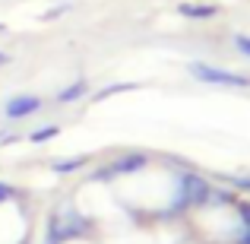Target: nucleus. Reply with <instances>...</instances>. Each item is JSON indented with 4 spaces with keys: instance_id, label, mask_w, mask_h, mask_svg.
Returning <instances> with one entry per match:
<instances>
[{
    "instance_id": "nucleus-12",
    "label": "nucleus",
    "mask_w": 250,
    "mask_h": 244,
    "mask_svg": "<svg viewBox=\"0 0 250 244\" xmlns=\"http://www.w3.org/2000/svg\"><path fill=\"white\" fill-rule=\"evenodd\" d=\"M234 219H238V225L241 228H247L250 225V200H234Z\"/></svg>"
},
{
    "instance_id": "nucleus-3",
    "label": "nucleus",
    "mask_w": 250,
    "mask_h": 244,
    "mask_svg": "<svg viewBox=\"0 0 250 244\" xmlns=\"http://www.w3.org/2000/svg\"><path fill=\"white\" fill-rule=\"evenodd\" d=\"M187 73L203 86H228V89H250V76L247 73H234V70L215 67V64H203V61H190Z\"/></svg>"
},
{
    "instance_id": "nucleus-20",
    "label": "nucleus",
    "mask_w": 250,
    "mask_h": 244,
    "mask_svg": "<svg viewBox=\"0 0 250 244\" xmlns=\"http://www.w3.org/2000/svg\"><path fill=\"white\" fill-rule=\"evenodd\" d=\"M3 32H6V22H0V35H3Z\"/></svg>"
},
{
    "instance_id": "nucleus-4",
    "label": "nucleus",
    "mask_w": 250,
    "mask_h": 244,
    "mask_svg": "<svg viewBox=\"0 0 250 244\" xmlns=\"http://www.w3.org/2000/svg\"><path fill=\"white\" fill-rule=\"evenodd\" d=\"M42 108H44V98H42V95H29V92H22V95L6 98L3 117H6V121H25V117L38 114Z\"/></svg>"
},
{
    "instance_id": "nucleus-7",
    "label": "nucleus",
    "mask_w": 250,
    "mask_h": 244,
    "mask_svg": "<svg viewBox=\"0 0 250 244\" xmlns=\"http://www.w3.org/2000/svg\"><path fill=\"white\" fill-rule=\"evenodd\" d=\"M48 168L61 177H70V175H80V171L89 168V155H70V159H54L48 162Z\"/></svg>"
},
{
    "instance_id": "nucleus-9",
    "label": "nucleus",
    "mask_w": 250,
    "mask_h": 244,
    "mask_svg": "<svg viewBox=\"0 0 250 244\" xmlns=\"http://www.w3.org/2000/svg\"><path fill=\"white\" fill-rule=\"evenodd\" d=\"M133 89H140V83H111V86H104V89H98V92H89V98H92V105H102V102H108L111 95L133 92Z\"/></svg>"
},
{
    "instance_id": "nucleus-10",
    "label": "nucleus",
    "mask_w": 250,
    "mask_h": 244,
    "mask_svg": "<svg viewBox=\"0 0 250 244\" xmlns=\"http://www.w3.org/2000/svg\"><path fill=\"white\" fill-rule=\"evenodd\" d=\"M61 133V127L57 124H44V127H38V130H32L25 140L32 143V146H42V143H48V140H54V136Z\"/></svg>"
},
{
    "instance_id": "nucleus-16",
    "label": "nucleus",
    "mask_w": 250,
    "mask_h": 244,
    "mask_svg": "<svg viewBox=\"0 0 250 244\" xmlns=\"http://www.w3.org/2000/svg\"><path fill=\"white\" fill-rule=\"evenodd\" d=\"M16 197H19V190L13 187V184H3V181H0V206H3L6 200H16Z\"/></svg>"
},
{
    "instance_id": "nucleus-11",
    "label": "nucleus",
    "mask_w": 250,
    "mask_h": 244,
    "mask_svg": "<svg viewBox=\"0 0 250 244\" xmlns=\"http://www.w3.org/2000/svg\"><path fill=\"white\" fill-rule=\"evenodd\" d=\"M219 181L238 190V194H250V175H219Z\"/></svg>"
},
{
    "instance_id": "nucleus-17",
    "label": "nucleus",
    "mask_w": 250,
    "mask_h": 244,
    "mask_svg": "<svg viewBox=\"0 0 250 244\" xmlns=\"http://www.w3.org/2000/svg\"><path fill=\"white\" fill-rule=\"evenodd\" d=\"M22 136L13 133V130H0V146H10V143H19Z\"/></svg>"
},
{
    "instance_id": "nucleus-2",
    "label": "nucleus",
    "mask_w": 250,
    "mask_h": 244,
    "mask_svg": "<svg viewBox=\"0 0 250 244\" xmlns=\"http://www.w3.org/2000/svg\"><path fill=\"white\" fill-rule=\"evenodd\" d=\"M92 228H95V222H92L85 213H80V209H51L44 241H51V244L80 241V238H89Z\"/></svg>"
},
{
    "instance_id": "nucleus-1",
    "label": "nucleus",
    "mask_w": 250,
    "mask_h": 244,
    "mask_svg": "<svg viewBox=\"0 0 250 244\" xmlns=\"http://www.w3.org/2000/svg\"><path fill=\"white\" fill-rule=\"evenodd\" d=\"M209 194H212V181L203 177L200 171H193V168H184L181 175L174 177V197H171V203L162 209V216L174 219V216H184V213H190V209L209 206Z\"/></svg>"
},
{
    "instance_id": "nucleus-15",
    "label": "nucleus",
    "mask_w": 250,
    "mask_h": 244,
    "mask_svg": "<svg viewBox=\"0 0 250 244\" xmlns=\"http://www.w3.org/2000/svg\"><path fill=\"white\" fill-rule=\"evenodd\" d=\"M89 181H92V184H111V181H114V175H111L108 165H102V168H95V171L89 175Z\"/></svg>"
},
{
    "instance_id": "nucleus-8",
    "label": "nucleus",
    "mask_w": 250,
    "mask_h": 244,
    "mask_svg": "<svg viewBox=\"0 0 250 244\" xmlns=\"http://www.w3.org/2000/svg\"><path fill=\"white\" fill-rule=\"evenodd\" d=\"M89 92H92V89H89V80H85V76H80L76 83H70L67 89L57 92L54 102H57V105H73V102H83V98H89Z\"/></svg>"
},
{
    "instance_id": "nucleus-18",
    "label": "nucleus",
    "mask_w": 250,
    "mask_h": 244,
    "mask_svg": "<svg viewBox=\"0 0 250 244\" xmlns=\"http://www.w3.org/2000/svg\"><path fill=\"white\" fill-rule=\"evenodd\" d=\"M234 244H250V225H247V228H241V232L234 235Z\"/></svg>"
},
{
    "instance_id": "nucleus-13",
    "label": "nucleus",
    "mask_w": 250,
    "mask_h": 244,
    "mask_svg": "<svg viewBox=\"0 0 250 244\" xmlns=\"http://www.w3.org/2000/svg\"><path fill=\"white\" fill-rule=\"evenodd\" d=\"M70 10H73V3H54L51 10H44V13H42V22H54V19L67 16Z\"/></svg>"
},
{
    "instance_id": "nucleus-5",
    "label": "nucleus",
    "mask_w": 250,
    "mask_h": 244,
    "mask_svg": "<svg viewBox=\"0 0 250 244\" xmlns=\"http://www.w3.org/2000/svg\"><path fill=\"white\" fill-rule=\"evenodd\" d=\"M149 162H152V155H149V153L133 149V153L114 155V159L108 162V168H111V175H114V177H130V175H140V171H146Z\"/></svg>"
},
{
    "instance_id": "nucleus-21",
    "label": "nucleus",
    "mask_w": 250,
    "mask_h": 244,
    "mask_svg": "<svg viewBox=\"0 0 250 244\" xmlns=\"http://www.w3.org/2000/svg\"><path fill=\"white\" fill-rule=\"evenodd\" d=\"M19 244H29V238H19Z\"/></svg>"
},
{
    "instance_id": "nucleus-6",
    "label": "nucleus",
    "mask_w": 250,
    "mask_h": 244,
    "mask_svg": "<svg viewBox=\"0 0 250 244\" xmlns=\"http://www.w3.org/2000/svg\"><path fill=\"white\" fill-rule=\"evenodd\" d=\"M222 13L219 3H206V0H184L177 3V16L190 19V22H206V19H215Z\"/></svg>"
},
{
    "instance_id": "nucleus-19",
    "label": "nucleus",
    "mask_w": 250,
    "mask_h": 244,
    "mask_svg": "<svg viewBox=\"0 0 250 244\" xmlns=\"http://www.w3.org/2000/svg\"><path fill=\"white\" fill-rule=\"evenodd\" d=\"M6 64H10V54H6V51H0V67H6Z\"/></svg>"
},
{
    "instance_id": "nucleus-14",
    "label": "nucleus",
    "mask_w": 250,
    "mask_h": 244,
    "mask_svg": "<svg viewBox=\"0 0 250 244\" xmlns=\"http://www.w3.org/2000/svg\"><path fill=\"white\" fill-rule=\"evenodd\" d=\"M231 44H234V51H238L241 57H247V61H250V35H244V32H238V35L231 38Z\"/></svg>"
}]
</instances>
